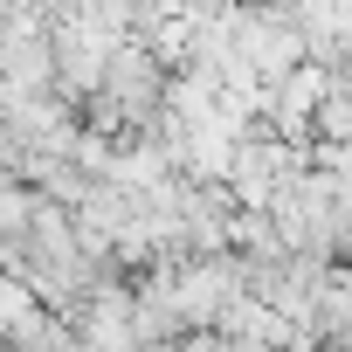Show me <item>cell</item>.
<instances>
[{
    "instance_id": "obj_1",
    "label": "cell",
    "mask_w": 352,
    "mask_h": 352,
    "mask_svg": "<svg viewBox=\"0 0 352 352\" xmlns=\"http://www.w3.org/2000/svg\"><path fill=\"white\" fill-rule=\"evenodd\" d=\"M166 90H173V69H166L145 42H124V49L111 56V69H104V97H118V111L131 118V138L166 111Z\"/></svg>"
},
{
    "instance_id": "obj_2",
    "label": "cell",
    "mask_w": 352,
    "mask_h": 352,
    "mask_svg": "<svg viewBox=\"0 0 352 352\" xmlns=\"http://www.w3.org/2000/svg\"><path fill=\"white\" fill-rule=\"evenodd\" d=\"M35 214H42V194L28 180H0V242H28Z\"/></svg>"
},
{
    "instance_id": "obj_3",
    "label": "cell",
    "mask_w": 352,
    "mask_h": 352,
    "mask_svg": "<svg viewBox=\"0 0 352 352\" xmlns=\"http://www.w3.org/2000/svg\"><path fill=\"white\" fill-rule=\"evenodd\" d=\"M35 311H42V297H35L21 276H0V345H8V338H14Z\"/></svg>"
}]
</instances>
